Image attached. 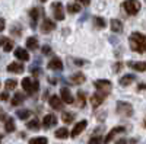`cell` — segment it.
Listing matches in <instances>:
<instances>
[{
	"label": "cell",
	"mask_w": 146,
	"mask_h": 144,
	"mask_svg": "<svg viewBox=\"0 0 146 144\" xmlns=\"http://www.w3.org/2000/svg\"><path fill=\"white\" fill-rule=\"evenodd\" d=\"M94 86H95V89L98 92H102L105 95H108L110 92H111V89H113L111 82H110V80H104V79H100V80L94 82Z\"/></svg>",
	"instance_id": "cell-4"
},
{
	"label": "cell",
	"mask_w": 146,
	"mask_h": 144,
	"mask_svg": "<svg viewBox=\"0 0 146 144\" xmlns=\"http://www.w3.org/2000/svg\"><path fill=\"white\" fill-rule=\"evenodd\" d=\"M85 80H86V77H85V74L80 73V71H76V73L72 74V77H70V82L73 85H82Z\"/></svg>",
	"instance_id": "cell-16"
},
{
	"label": "cell",
	"mask_w": 146,
	"mask_h": 144,
	"mask_svg": "<svg viewBox=\"0 0 146 144\" xmlns=\"http://www.w3.org/2000/svg\"><path fill=\"white\" fill-rule=\"evenodd\" d=\"M0 141H2V134H0Z\"/></svg>",
	"instance_id": "cell-49"
},
{
	"label": "cell",
	"mask_w": 146,
	"mask_h": 144,
	"mask_svg": "<svg viewBox=\"0 0 146 144\" xmlns=\"http://www.w3.org/2000/svg\"><path fill=\"white\" fill-rule=\"evenodd\" d=\"M23 101H25V95L21 93V92H16V93L13 95V98H12L10 103H12V106H19Z\"/></svg>",
	"instance_id": "cell-18"
},
{
	"label": "cell",
	"mask_w": 146,
	"mask_h": 144,
	"mask_svg": "<svg viewBox=\"0 0 146 144\" xmlns=\"http://www.w3.org/2000/svg\"><path fill=\"white\" fill-rule=\"evenodd\" d=\"M123 7H124V10L127 12L129 15H136L137 12L140 10V2L139 0H126Z\"/></svg>",
	"instance_id": "cell-5"
},
{
	"label": "cell",
	"mask_w": 146,
	"mask_h": 144,
	"mask_svg": "<svg viewBox=\"0 0 146 144\" xmlns=\"http://www.w3.org/2000/svg\"><path fill=\"white\" fill-rule=\"evenodd\" d=\"M62 119H63L64 124H72V121L75 119V114H72V112H63Z\"/></svg>",
	"instance_id": "cell-29"
},
{
	"label": "cell",
	"mask_w": 146,
	"mask_h": 144,
	"mask_svg": "<svg viewBox=\"0 0 146 144\" xmlns=\"http://www.w3.org/2000/svg\"><path fill=\"white\" fill-rule=\"evenodd\" d=\"M40 71H41L40 68H31V73H32L34 76H38V74H40Z\"/></svg>",
	"instance_id": "cell-41"
},
{
	"label": "cell",
	"mask_w": 146,
	"mask_h": 144,
	"mask_svg": "<svg viewBox=\"0 0 146 144\" xmlns=\"http://www.w3.org/2000/svg\"><path fill=\"white\" fill-rule=\"evenodd\" d=\"M48 68H50V70H56V71H62V68H63L62 60L57 58V57L51 58L50 61H48Z\"/></svg>",
	"instance_id": "cell-13"
},
{
	"label": "cell",
	"mask_w": 146,
	"mask_h": 144,
	"mask_svg": "<svg viewBox=\"0 0 146 144\" xmlns=\"http://www.w3.org/2000/svg\"><path fill=\"white\" fill-rule=\"evenodd\" d=\"M5 25H6L5 19H3V18H0V32H2V31L5 29Z\"/></svg>",
	"instance_id": "cell-40"
},
{
	"label": "cell",
	"mask_w": 146,
	"mask_h": 144,
	"mask_svg": "<svg viewBox=\"0 0 146 144\" xmlns=\"http://www.w3.org/2000/svg\"><path fill=\"white\" fill-rule=\"evenodd\" d=\"M145 2H146V0H145Z\"/></svg>",
	"instance_id": "cell-50"
},
{
	"label": "cell",
	"mask_w": 146,
	"mask_h": 144,
	"mask_svg": "<svg viewBox=\"0 0 146 144\" xmlns=\"http://www.w3.org/2000/svg\"><path fill=\"white\" fill-rule=\"evenodd\" d=\"M29 16H31V28H35V25H36V19H38V16H40V9H36V7L31 9Z\"/></svg>",
	"instance_id": "cell-21"
},
{
	"label": "cell",
	"mask_w": 146,
	"mask_h": 144,
	"mask_svg": "<svg viewBox=\"0 0 146 144\" xmlns=\"http://www.w3.org/2000/svg\"><path fill=\"white\" fill-rule=\"evenodd\" d=\"M16 116L19 119H28L31 116V111L29 109H19V111H16Z\"/></svg>",
	"instance_id": "cell-27"
},
{
	"label": "cell",
	"mask_w": 146,
	"mask_h": 144,
	"mask_svg": "<svg viewBox=\"0 0 146 144\" xmlns=\"http://www.w3.org/2000/svg\"><path fill=\"white\" fill-rule=\"evenodd\" d=\"M22 87L27 93L32 95L40 89V85H38V80H32L31 77H25V79H22Z\"/></svg>",
	"instance_id": "cell-3"
},
{
	"label": "cell",
	"mask_w": 146,
	"mask_h": 144,
	"mask_svg": "<svg viewBox=\"0 0 146 144\" xmlns=\"http://www.w3.org/2000/svg\"><path fill=\"white\" fill-rule=\"evenodd\" d=\"M88 144H102L101 135H94V137H91V140H89Z\"/></svg>",
	"instance_id": "cell-36"
},
{
	"label": "cell",
	"mask_w": 146,
	"mask_h": 144,
	"mask_svg": "<svg viewBox=\"0 0 146 144\" xmlns=\"http://www.w3.org/2000/svg\"><path fill=\"white\" fill-rule=\"evenodd\" d=\"M67 12L69 13H79L80 12V5L79 3H69L67 5Z\"/></svg>",
	"instance_id": "cell-28"
},
{
	"label": "cell",
	"mask_w": 146,
	"mask_h": 144,
	"mask_svg": "<svg viewBox=\"0 0 146 144\" xmlns=\"http://www.w3.org/2000/svg\"><path fill=\"white\" fill-rule=\"evenodd\" d=\"M135 79H136L135 74H126V76H123V77L120 79V85H121V86H129Z\"/></svg>",
	"instance_id": "cell-23"
},
{
	"label": "cell",
	"mask_w": 146,
	"mask_h": 144,
	"mask_svg": "<svg viewBox=\"0 0 146 144\" xmlns=\"http://www.w3.org/2000/svg\"><path fill=\"white\" fill-rule=\"evenodd\" d=\"M56 124H57V118H56V115H53V114H47V115L42 118V127H44L45 130L54 127Z\"/></svg>",
	"instance_id": "cell-9"
},
{
	"label": "cell",
	"mask_w": 146,
	"mask_h": 144,
	"mask_svg": "<svg viewBox=\"0 0 146 144\" xmlns=\"http://www.w3.org/2000/svg\"><path fill=\"white\" fill-rule=\"evenodd\" d=\"M50 53H51V48L48 45H44L42 47V54H50Z\"/></svg>",
	"instance_id": "cell-38"
},
{
	"label": "cell",
	"mask_w": 146,
	"mask_h": 144,
	"mask_svg": "<svg viewBox=\"0 0 146 144\" xmlns=\"http://www.w3.org/2000/svg\"><path fill=\"white\" fill-rule=\"evenodd\" d=\"M6 41H7V38H5V37H0V45H3Z\"/></svg>",
	"instance_id": "cell-44"
},
{
	"label": "cell",
	"mask_w": 146,
	"mask_h": 144,
	"mask_svg": "<svg viewBox=\"0 0 146 144\" xmlns=\"http://www.w3.org/2000/svg\"><path fill=\"white\" fill-rule=\"evenodd\" d=\"M27 48L28 50H36V48H38V39L35 37H29L27 39Z\"/></svg>",
	"instance_id": "cell-25"
},
{
	"label": "cell",
	"mask_w": 146,
	"mask_h": 144,
	"mask_svg": "<svg viewBox=\"0 0 146 144\" xmlns=\"http://www.w3.org/2000/svg\"><path fill=\"white\" fill-rule=\"evenodd\" d=\"M143 127L146 128V118H145V121H143Z\"/></svg>",
	"instance_id": "cell-47"
},
{
	"label": "cell",
	"mask_w": 146,
	"mask_h": 144,
	"mask_svg": "<svg viewBox=\"0 0 146 144\" xmlns=\"http://www.w3.org/2000/svg\"><path fill=\"white\" fill-rule=\"evenodd\" d=\"M16 85H18V82H16L15 79H7V80L5 82V87H6L7 90H13V89L16 87Z\"/></svg>",
	"instance_id": "cell-32"
},
{
	"label": "cell",
	"mask_w": 146,
	"mask_h": 144,
	"mask_svg": "<svg viewBox=\"0 0 146 144\" xmlns=\"http://www.w3.org/2000/svg\"><path fill=\"white\" fill-rule=\"evenodd\" d=\"M50 105H51V108H53V109H56V111L63 109V101L60 99L57 95H53L51 98H50Z\"/></svg>",
	"instance_id": "cell-14"
},
{
	"label": "cell",
	"mask_w": 146,
	"mask_h": 144,
	"mask_svg": "<svg viewBox=\"0 0 146 144\" xmlns=\"http://www.w3.org/2000/svg\"><path fill=\"white\" fill-rule=\"evenodd\" d=\"M51 10H53V15L57 20H63L64 19V9H63V5L60 2H54L51 5Z\"/></svg>",
	"instance_id": "cell-6"
},
{
	"label": "cell",
	"mask_w": 146,
	"mask_h": 144,
	"mask_svg": "<svg viewBox=\"0 0 146 144\" xmlns=\"http://www.w3.org/2000/svg\"><path fill=\"white\" fill-rule=\"evenodd\" d=\"M7 71H9V73H16V74H19V73H22V71H23V66H22L21 63H10V64L7 66Z\"/></svg>",
	"instance_id": "cell-19"
},
{
	"label": "cell",
	"mask_w": 146,
	"mask_h": 144,
	"mask_svg": "<svg viewBox=\"0 0 146 144\" xmlns=\"http://www.w3.org/2000/svg\"><path fill=\"white\" fill-rule=\"evenodd\" d=\"M27 127H28V130H31V131H38L40 127H41V124H40L38 119L35 118V119H31V121H28Z\"/></svg>",
	"instance_id": "cell-26"
},
{
	"label": "cell",
	"mask_w": 146,
	"mask_h": 144,
	"mask_svg": "<svg viewBox=\"0 0 146 144\" xmlns=\"http://www.w3.org/2000/svg\"><path fill=\"white\" fill-rule=\"evenodd\" d=\"M129 44L135 53H139V54L146 53V35L140 32H133L129 38Z\"/></svg>",
	"instance_id": "cell-1"
},
{
	"label": "cell",
	"mask_w": 146,
	"mask_h": 144,
	"mask_svg": "<svg viewBox=\"0 0 146 144\" xmlns=\"http://www.w3.org/2000/svg\"><path fill=\"white\" fill-rule=\"evenodd\" d=\"M29 144H48V140L45 137H34L29 140Z\"/></svg>",
	"instance_id": "cell-33"
},
{
	"label": "cell",
	"mask_w": 146,
	"mask_h": 144,
	"mask_svg": "<svg viewBox=\"0 0 146 144\" xmlns=\"http://www.w3.org/2000/svg\"><path fill=\"white\" fill-rule=\"evenodd\" d=\"M86 103V98H85V93L82 90L78 92V108H83Z\"/></svg>",
	"instance_id": "cell-30"
},
{
	"label": "cell",
	"mask_w": 146,
	"mask_h": 144,
	"mask_svg": "<svg viewBox=\"0 0 146 144\" xmlns=\"http://www.w3.org/2000/svg\"><path fill=\"white\" fill-rule=\"evenodd\" d=\"M121 67H123V64H121V63H115L114 64V73H118V71L121 70Z\"/></svg>",
	"instance_id": "cell-37"
},
{
	"label": "cell",
	"mask_w": 146,
	"mask_h": 144,
	"mask_svg": "<svg viewBox=\"0 0 146 144\" xmlns=\"http://www.w3.org/2000/svg\"><path fill=\"white\" fill-rule=\"evenodd\" d=\"M94 25L96 26V28H100V29H102V28H105V25H107V22L102 19V18H100V16H96V18H94Z\"/></svg>",
	"instance_id": "cell-31"
},
{
	"label": "cell",
	"mask_w": 146,
	"mask_h": 144,
	"mask_svg": "<svg viewBox=\"0 0 146 144\" xmlns=\"http://www.w3.org/2000/svg\"><path fill=\"white\" fill-rule=\"evenodd\" d=\"M75 63H76L78 66H82V64H85V61H80V60H75Z\"/></svg>",
	"instance_id": "cell-45"
},
{
	"label": "cell",
	"mask_w": 146,
	"mask_h": 144,
	"mask_svg": "<svg viewBox=\"0 0 146 144\" xmlns=\"http://www.w3.org/2000/svg\"><path fill=\"white\" fill-rule=\"evenodd\" d=\"M88 127V121H85V119H83V121H80V122H78L75 127H73V130H72V133H69V135H72L73 138H75V137H78L80 133H82V131L85 130V128H86Z\"/></svg>",
	"instance_id": "cell-10"
},
{
	"label": "cell",
	"mask_w": 146,
	"mask_h": 144,
	"mask_svg": "<svg viewBox=\"0 0 146 144\" xmlns=\"http://www.w3.org/2000/svg\"><path fill=\"white\" fill-rule=\"evenodd\" d=\"M60 99H62L64 103H67V105H70V103H73V96H72V93H70V90L67 89V87H63L62 90H60Z\"/></svg>",
	"instance_id": "cell-12"
},
{
	"label": "cell",
	"mask_w": 146,
	"mask_h": 144,
	"mask_svg": "<svg viewBox=\"0 0 146 144\" xmlns=\"http://www.w3.org/2000/svg\"><path fill=\"white\" fill-rule=\"evenodd\" d=\"M142 89H146V85H139L137 86V90H142Z\"/></svg>",
	"instance_id": "cell-46"
},
{
	"label": "cell",
	"mask_w": 146,
	"mask_h": 144,
	"mask_svg": "<svg viewBox=\"0 0 146 144\" xmlns=\"http://www.w3.org/2000/svg\"><path fill=\"white\" fill-rule=\"evenodd\" d=\"M7 99H9V95H7L6 92L0 93V101H7Z\"/></svg>",
	"instance_id": "cell-39"
},
{
	"label": "cell",
	"mask_w": 146,
	"mask_h": 144,
	"mask_svg": "<svg viewBox=\"0 0 146 144\" xmlns=\"http://www.w3.org/2000/svg\"><path fill=\"white\" fill-rule=\"evenodd\" d=\"M5 130L7 131V133H13V131L16 130V125H15L13 118L6 116V119H5Z\"/></svg>",
	"instance_id": "cell-20"
},
{
	"label": "cell",
	"mask_w": 146,
	"mask_h": 144,
	"mask_svg": "<svg viewBox=\"0 0 146 144\" xmlns=\"http://www.w3.org/2000/svg\"><path fill=\"white\" fill-rule=\"evenodd\" d=\"M115 144H127V140H126V138H120Z\"/></svg>",
	"instance_id": "cell-43"
},
{
	"label": "cell",
	"mask_w": 146,
	"mask_h": 144,
	"mask_svg": "<svg viewBox=\"0 0 146 144\" xmlns=\"http://www.w3.org/2000/svg\"><path fill=\"white\" fill-rule=\"evenodd\" d=\"M78 2H79L80 5H85V6H88V5L91 3V0H78Z\"/></svg>",
	"instance_id": "cell-42"
},
{
	"label": "cell",
	"mask_w": 146,
	"mask_h": 144,
	"mask_svg": "<svg viewBox=\"0 0 146 144\" xmlns=\"http://www.w3.org/2000/svg\"><path fill=\"white\" fill-rule=\"evenodd\" d=\"M105 98H107V95L102 93V92H96V93H94V95L91 96V105L94 106V109H95V108H98V106L105 101Z\"/></svg>",
	"instance_id": "cell-7"
},
{
	"label": "cell",
	"mask_w": 146,
	"mask_h": 144,
	"mask_svg": "<svg viewBox=\"0 0 146 144\" xmlns=\"http://www.w3.org/2000/svg\"><path fill=\"white\" fill-rule=\"evenodd\" d=\"M40 2H42V3H44V2H47V0H40Z\"/></svg>",
	"instance_id": "cell-48"
},
{
	"label": "cell",
	"mask_w": 146,
	"mask_h": 144,
	"mask_svg": "<svg viewBox=\"0 0 146 144\" xmlns=\"http://www.w3.org/2000/svg\"><path fill=\"white\" fill-rule=\"evenodd\" d=\"M54 137L56 138H60V140H66L69 137V130L67 128H58V130H56Z\"/></svg>",
	"instance_id": "cell-22"
},
{
	"label": "cell",
	"mask_w": 146,
	"mask_h": 144,
	"mask_svg": "<svg viewBox=\"0 0 146 144\" xmlns=\"http://www.w3.org/2000/svg\"><path fill=\"white\" fill-rule=\"evenodd\" d=\"M115 111L120 116H124V118H129L133 115V106L129 103V102H124V101H118L117 102V108Z\"/></svg>",
	"instance_id": "cell-2"
},
{
	"label": "cell",
	"mask_w": 146,
	"mask_h": 144,
	"mask_svg": "<svg viewBox=\"0 0 146 144\" xmlns=\"http://www.w3.org/2000/svg\"><path fill=\"white\" fill-rule=\"evenodd\" d=\"M56 29V23L51 20V19H48V18H44L42 20V25H41V31L44 34H48V32H51Z\"/></svg>",
	"instance_id": "cell-11"
},
{
	"label": "cell",
	"mask_w": 146,
	"mask_h": 144,
	"mask_svg": "<svg viewBox=\"0 0 146 144\" xmlns=\"http://www.w3.org/2000/svg\"><path fill=\"white\" fill-rule=\"evenodd\" d=\"M110 28H111L113 32L118 34V32L123 31V23H121V20H118V19H111L110 20Z\"/></svg>",
	"instance_id": "cell-17"
},
{
	"label": "cell",
	"mask_w": 146,
	"mask_h": 144,
	"mask_svg": "<svg viewBox=\"0 0 146 144\" xmlns=\"http://www.w3.org/2000/svg\"><path fill=\"white\" fill-rule=\"evenodd\" d=\"M3 50L6 51V53H10L12 50H13V41H10V39H7L5 44H3Z\"/></svg>",
	"instance_id": "cell-35"
},
{
	"label": "cell",
	"mask_w": 146,
	"mask_h": 144,
	"mask_svg": "<svg viewBox=\"0 0 146 144\" xmlns=\"http://www.w3.org/2000/svg\"><path fill=\"white\" fill-rule=\"evenodd\" d=\"M129 67L133 68V70H136V71H146V61L143 63H129Z\"/></svg>",
	"instance_id": "cell-24"
},
{
	"label": "cell",
	"mask_w": 146,
	"mask_h": 144,
	"mask_svg": "<svg viewBox=\"0 0 146 144\" xmlns=\"http://www.w3.org/2000/svg\"><path fill=\"white\" fill-rule=\"evenodd\" d=\"M15 57L21 61H29V54L25 48H16L15 50Z\"/></svg>",
	"instance_id": "cell-15"
},
{
	"label": "cell",
	"mask_w": 146,
	"mask_h": 144,
	"mask_svg": "<svg viewBox=\"0 0 146 144\" xmlns=\"http://www.w3.org/2000/svg\"><path fill=\"white\" fill-rule=\"evenodd\" d=\"M10 34L13 35V37H21V34H22V28L19 25H13L10 28Z\"/></svg>",
	"instance_id": "cell-34"
},
{
	"label": "cell",
	"mask_w": 146,
	"mask_h": 144,
	"mask_svg": "<svg viewBox=\"0 0 146 144\" xmlns=\"http://www.w3.org/2000/svg\"><path fill=\"white\" fill-rule=\"evenodd\" d=\"M126 131V128L124 127H114L110 133L105 135V138H104V144H108V143H111L113 141V138L117 135V134H120V133H124Z\"/></svg>",
	"instance_id": "cell-8"
}]
</instances>
